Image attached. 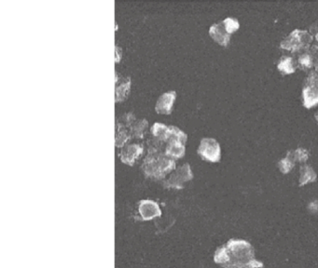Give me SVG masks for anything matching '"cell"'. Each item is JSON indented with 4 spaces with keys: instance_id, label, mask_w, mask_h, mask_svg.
Instances as JSON below:
<instances>
[{
    "instance_id": "obj_1",
    "label": "cell",
    "mask_w": 318,
    "mask_h": 268,
    "mask_svg": "<svg viewBox=\"0 0 318 268\" xmlns=\"http://www.w3.org/2000/svg\"><path fill=\"white\" fill-rule=\"evenodd\" d=\"M255 259V251L250 242L231 239L220 247L214 254V261L223 268H245Z\"/></svg>"
},
{
    "instance_id": "obj_2",
    "label": "cell",
    "mask_w": 318,
    "mask_h": 268,
    "mask_svg": "<svg viewBox=\"0 0 318 268\" xmlns=\"http://www.w3.org/2000/svg\"><path fill=\"white\" fill-rule=\"evenodd\" d=\"M175 169V161L164 152L148 153L145 158L142 170L146 176L161 180Z\"/></svg>"
},
{
    "instance_id": "obj_3",
    "label": "cell",
    "mask_w": 318,
    "mask_h": 268,
    "mask_svg": "<svg viewBox=\"0 0 318 268\" xmlns=\"http://www.w3.org/2000/svg\"><path fill=\"white\" fill-rule=\"evenodd\" d=\"M187 134L178 127L170 126V136L165 144L164 153L173 160H178L184 157Z\"/></svg>"
},
{
    "instance_id": "obj_4",
    "label": "cell",
    "mask_w": 318,
    "mask_h": 268,
    "mask_svg": "<svg viewBox=\"0 0 318 268\" xmlns=\"http://www.w3.org/2000/svg\"><path fill=\"white\" fill-rule=\"evenodd\" d=\"M312 41V34L308 31L296 29L281 42L280 48L295 53L307 50Z\"/></svg>"
},
{
    "instance_id": "obj_5",
    "label": "cell",
    "mask_w": 318,
    "mask_h": 268,
    "mask_svg": "<svg viewBox=\"0 0 318 268\" xmlns=\"http://www.w3.org/2000/svg\"><path fill=\"white\" fill-rule=\"evenodd\" d=\"M303 106L307 109L312 108L318 104V74L310 72L302 89Z\"/></svg>"
},
{
    "instance_id": "obj_6",
    "label": "cell",
    "mask_w": 318,
    "mask_h": 268,
    "mask_svg": "<svg viewBox=\"0 0 318 268\" xmlns=\"http://www.w3.org/2000/svg\"><path fill=\"white\" fill-rule=\"evenodd\" d=\"M193 178L191 166L185 163L178 168L169 175L163 185L165 188L181 189L184 187V183L191 181Z\"/></svg>"
},
{
    "instance_id": "obj_7",
    "label": "cell",
    "mask_w": 318,
    "mask_h": 268,
    "mask_svg": "<svg viewBox=\"0 0 318 268\" xmlns=\"http://www.w3.org/2000/svg\"><path fill=\"white\" fill-rule=\"evenodd\" d=\"M197 152L202 160L212 163L219 162L221 158L220 143L213 138H203Z\"/></svg>"
},
{
    "instance_id": "obj_8",
    "label": "cell",
    "mask_w": 318,
    "mask_h": 268,
    "mask_svg": "<svg viewBox=\"0 0 318 268\" xmlns=\"http://www.w3.org/2000/svg\"><path fill=\"white\" fill-rule=\"evenodd\" d=\"M144 146L140 143H131L124 146L119 154L122 163L126 165L132 166L138 160L140 156L143 154Z\"/></svg>"
},
{
    "instance_id": "obj_9",
    "label": "cell",
    "mask_w": 318,
    "mask_h": 268,
    "mask_svg": "<svg viewBox=\"0 0 318 268\" xmlns=\"http://www.w3.org/2000/svg\"><path fill=\"white\" fill-rule=\"evenodd\" d=\"M139 215L143 221H150L162 215L158 203L153 200H141L138 202Z\"/></svg>"
},
{
    "instance_id": "obj_10",
    "label": "cell",
    "mask_w": 318,
    "mask_h": 268,
    "mask_svg": "<svg viewBox=\"0 0 318 268\" xmlns=\"http://www.w3.org/2000/svg\"><path fill=\"white\" fill-rule=\"evenodd\" d=\"M209 34L220 46L227 47L230 44L231 34L222 22L215 23L209 29Z\"/></svg>"
},
{
    "instance_id": "obj_11",
    "label": "cell",
    "mask_w": 318,
    "mask_h": 268,
    "mask_svg": "<svg viewBox=\"0 0 318 268\" xmlns=\"http://www.w3.org/2000/svg\"><path fill=\"white\" fill-rule=\"evenodd\" d=\"M175 98L176 92L174 91H170L162 94L158 99L155 105L157 113L162 114H171Z\"/></svg>"
},
{
    "instance_id": "obj_12",
    "label": "cell",
    "mask_w": 318,
    "mask_h": 268,
    "mask_svg": "<svg viewBox=\"0 0 318 268\" xmlns=\"http://www.w3.org/2000/svg\"><path fill=\"white\" fill-rule=\"evenodd\" d=\"M131 90V79L122 76L116 73L115 101L116 103L122 102L127 98Z\"/></svg>"
},
{
    "instance_id": "obj_13",
    "label": "cell",
    "mask_w": 318,
    "mask_h": 268,
    "mask_svg": "<svg viewBox=\"0 0 318 268\" xmlns=\"http://www.w3.org/2000/svg\"><path fill=\"white\" fill-rule=\"evenodd\" d=\"M151 133L152 136L166 144L170 136V126H165L162 123H154L151 127Z\"/></svg>"
},
{
    "instance_id": "obj_14",
    "label": "cell",
    "mask_w": 318,
    "mask_h": 268,
    "mask_svg": "<svg viewBox=\"0 0 318 268\" xmlns=\"http://www.w3.org/2000/svg\"><path fill=\"white\" fill-rule=\"evenodd\" d=\"M116 142L117 147H123L132 138L130 129L124 126L116 124Z\"/></svg>"
},
{
    "instance_id": "obj_15",
    "label": "cell",
    "mask_w": 318,
    "mask_h": 268,
    "mask_svg": "<svg viewBox=\"0 0 318 268\" xmlns=\"http://www.w3.org/2000/svg\"><path fill=\"white\" fill-rule=\"evenodd\" d=\"M149 127V122L147 120H135L132 123V125L130 126V131H131V135L132 138L135 139H142L144 138L145 134L147 132Z\"/></svg>"
},
{
    "instance_id": "obj_16",
    "label": "cell",
    "mask_w": 318,
    "mask_h": 268,
    "mask_svg": "<svg viewBox=\"0 0 318 268\" xmlns=\"http://www.w3.org/2000/svg\"><path fill=\"white\" fill-rule=\"evenodd\" d=\"M316 178H317V175L311 166H301L300 169V180H299L300 186H303L308 183L314 182Z\"/></svg>"
},
{
    "instance_id": "obj_17",
    "label": "cell",
    "mask_w": 318,
    "mask_h": 268,
    "mask_svg": "<svg viewBox=\"0 0 318 268\" xmlns=\"http://www.w3.org/2000/svg\"><path fill=\"white\" fill-rule=\"evenodd\" d=\"M296 63L294 59L289 56H283L278 63L277 69L284 74H293L296 71Z\"/></svg>"
},
{
    "instance_id": "obj_18",
    "label": "cell",
    "mask_w": 318,
    "mask_h": 268,
    "mask_svg": "<svg viewBox=\"0 0 318 268\" xmlns=\"http://www.w3.org/2000/svg\"><path fill=\"white\" fill-rule=\"evenodd\" d=\"M295 160H294L293 157L290 154V151H289L288 154H287V157L284 158L283 160L279 161L278 168H279V170L282 173L287 174V173H289L290 171L293 170V168L295 167Z\"/></svg>"
},
{
    "instance_id": "obj_19",
    "label": "cell",
    "mask_w": 318,
    "mask_h": 268,
    "mask_svg": "<svg viewBox=\"0 0 318 268\" xmlns=\"http://www.w3.org/2000/svg\"><path fill=\"white\" fill-rule=\"evenodd\" d=\"M298 65L300 68L303 69V70L314 67V59H313L312 51L304 52L300 55V57L298 59Z\"/></svg>"
},
{
    "instance_id": "obj_20",
    "label": "cell",
    "mask_w": 318,
    "mask_h": 268,
    "mask_svg": "<svg viewBox=\"0 0 318 268\" xmlns=\"http://www.w3.org/2000/svg\"><path fill=\"white\" fill-rule=\"evenodd\" d=\"M290 154L293 157L295 162L305 163L309 159V151L305 148H298L296 150H289Z\"/></svg>"
},
{
    "instance_id": "obj_21",
    "label": "cell",
    "mask_w": 318,
    "mask_h": 268,
    "mask_svg": "<svg viewBox=\"0 0 318 268\" xmlns=\"http://www.w3.org/2000/svg\"><path fill=\"white\" fill-rule=\"evenodd\" d=\"M245 268H264V263L260 261V260L253 259L251 262H249L248 263V265L245 266Z\"/></svg>"
},
{
    "instance_id": "obj_22",
    "label": "cell",
    "mask_w": 318,
    "mask_h": 268,
    "mask_svg": "<svg viewBox=\"0 0 318 268\" xmlns=\"http://www.w3.org/2000/svg\"><path fill=\"white\" fill-rule=\"evenodd\" d=\"M309 33L312 34V37H314L318 42V22L312 23L309 29Z\"/></svg>"
},
{
    "instance_id": "obj_23",
    "label": "cell",
    "mask_w": 318,
    "mask_h": 268,
    "mask_svg": "<svg viewBox=\"0 0 318 268\" xmlns=\"http://www.w3.org/2000/svg\"><path fill=\"white\" fill-rule=\"evenodd\" d=\"M312 55H313V59H314V68L316 73H318V48H313L312 50Z\"/></svg>"
},
{
    "instance_id": "obj_24",
    "label": "cell",
    "mask_w": 318,
    "mask_h": 268,
    "mask_svg": "<svg viewBox=\"0 0 318 268\" xmlns=\"http://www.w3.org/2000/svg\"><path fill=\"white\" fill-rule=\"evenodd\" d=\"M315 120H316V121L318 122V112L315 114Z\"/></svg>"
}]
</instances>
